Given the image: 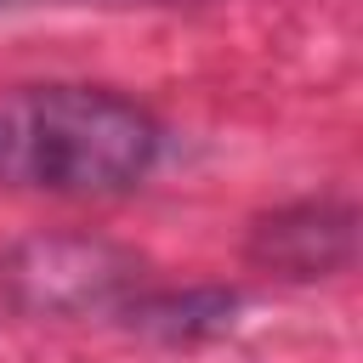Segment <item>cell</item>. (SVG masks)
<instances>
[{
	"instance_id": "obj_1",
	"label": "cell",
	"mask_w": 363,
	"mask_h": 363,
	"mask_svg": "<svg viewBox=\"0 0 363 363\" xmlns=\"http://www.w3.org/2000/svg\"><path fill=\"white\" fill-rule=\"evenodd\" d=\"M164 159V125L108 85L0 91V187L51 199H119Z\"/></svg>"
},
{
	"instance_id": "obj_2",
	"label": "cell",
	"mask_w": 363,
	"mask_h": 363,
	"mask_svg": "<svg viewBox=\"0 0 363 363\" xmlns=\"http://www.w3.org/2000/svg\"><path fill=\"white\" fill-rule=\"evenodd\" d=\"M0 289L34 318H119L142 289V261L108 238L40 233L0 255Z\"/></svg>"
},
{
	"instance_id": "obj_3",
	"label": "cell",
	"mask_w": 363,
	"mask_h": 363,
	"mask_svg": "<svg viewBox=\"0 0 363 363\" xmlns=\"http://www.w3.org/2000/svg\"><path fill=\"white\" fill-rule=\"evenodd\" d=\"M244 250L261 272H278V278H295V284L335 278L357 255V210H352V199H335V193L278 204L272 216H261L250 227Z\"/></svg>"
},
{
	"instance_id": "obj_4",
	"label": "cell",
	"mask_w": 363,
	"mask_h": 363,
	"mask_svg": "<svg viewBox=\"0 0 363 363\" xmlns=\"http://www.w3.org/2000/svg\"><path fill=\"white\" fill-rule=\"evenodd\" d=\"M233 306H238L233 289H147L142 284L119 318L159 340H204L233 323Z\"/></svg>"
}]
</instances>
